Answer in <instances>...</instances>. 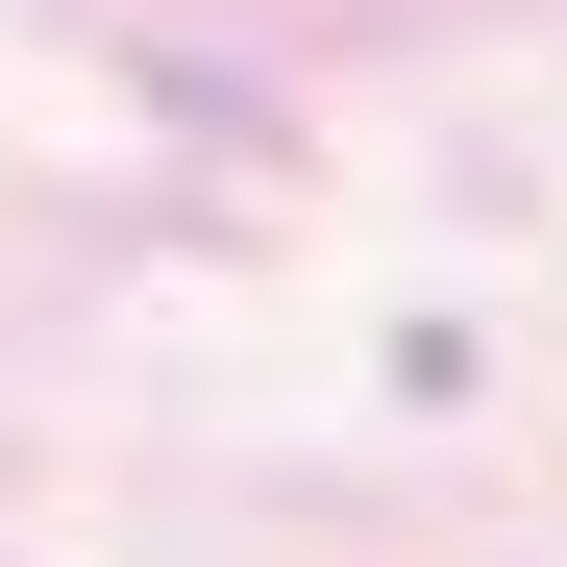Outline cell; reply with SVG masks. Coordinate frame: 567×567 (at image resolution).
<instances>
[]
</instances>
